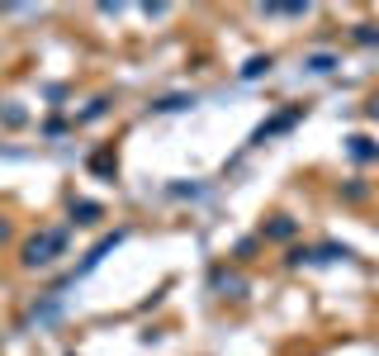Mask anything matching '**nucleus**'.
Returning <instances> with one entry per match:
<instances>
[]
</instances>
